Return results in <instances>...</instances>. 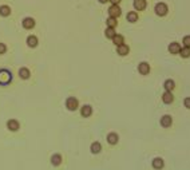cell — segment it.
Wrapping results in <instances>:
<instances>
[{"label": "cell", "mask_w": 190, "mask_h": 170, "mask_svg": "<svg viewBox=\"0 0 190 170\" xmlns=\"http://www.w3.org/2000/svg\"><path fill=\"white\" fill-rule=\"evenodd\" d=\"M12 82V72L6 70V68H2L0 70V84L2 86H6V84Z\"/></svg>", "instance_id": "1"}, {"label": "cell", "mask_w": 190, "mask_h": 170, "mask_svg": "<svg viewBox=\"0 0 190 170\" xmlns=\"http://www.w3.org/2000/svg\"><path fill=\"white\" fill-rule=\"evenodd\" d=\"M66 107L68 111H76L79 108V100L75 96H68L66 99Z\"/></svg>", "instance_id": "2"}, {"label": "cell", "mask_w": 190, "mask_h": 170, "mask_svg": "<svg viewBox=\"0 0 190 170\" xmlns=\"http://www.w3.org/2000/svg\"><path fill=\"white\" fill-rule=\"evenodd\" d=\"M154 12L158 16H166L167 12H169L167 4H165V3H157L155 7H154Z\"/></svg>", "instance_id": "3"}, {"label": "cell", "mask_w": 190, "mask_h": 170, "mask_svg": "<svg viewBox=\"0 0 190 170\" xmlns=\"http://www.w3.org/2000/svg\"><path fill=\"white\" fill-rule=\"evenodd\" d=\"M108 16L110 18H116L118 19L120 14H122V10H120V7H119V4H111V7L108 8Z\"/></svg>", "instance_id": "4"}, {"label": "cell", "mask_w": 190, "mask_h": 170, "mask_svg": "<svg viewBox=\"0 0 190 170\" xmlns=\"http://www.w3.org/2000/svg\"><path fill=\"white\" fill-rule=\"evenodd\" d=\"M35 19L34 18H24L22 20V26L24 30H32V28L35 27Z\"/></svg>", "instance_id": "5"}, {"label": "cell", "mask_w": 190, "mask_h": 170, "mask_svg": "<svg viewBox=\"0 0 190 170\" xmlns=\"http://www.w3.org/2000/svg\"><path fill=\"white\" fill-rule=\"evenodd\" d=\"M7 129L10 131H18L19 129H20V123H19V121L18 119H10V121H7Z\"/></svg>", "instance_id": "6"}, {"label": "cell", "mask_w": 190, "mask_h": 170, "mask_svg": "<svg viewBox=\"0 0 190 170\" xmlns=\"http://www.w3.org/2000/svg\"><path fill=\"white\" fill-rule=\"evenodd\" d=\"M138 72L141 75H147L150 72V64L147 62H141L138 64Z\"/></svg>", "instance_id": "7"}, {"label": "cell", "mask_w": 190, "mask_h": 170, "mask_svg": "<svg viewBox=\"0 0 190 170\" xmlns=\"http://www.w3.org/2000/svg\"><path fill=\"white\" fill-rule=\"evenodd\" d=\"M167 50H169V52H170V54H173V55H178L179 51H181V44H179L178 42H173V43L169 44Z\"/></svg>", "instance_id": "8"}, {"label": "cell", "mask_w": 190, "mask_h": 170, "mask_svg": "<svg viewBox=\"0 0 190 170\" xmlns=\"http://www.w3.org/2000/svg\"><path fill=\"white\" fill-rule=\"evenodd\" d=\"M80 115L83 117V118H88V117L92 115V107L90 104H84V106L80 107Z\"/></svg>", "instance_id": "9"}, {"label": "cell", "mask_w": 190, "mask_h": 170, "mask_svg": "<svg viewBox=\"0 0 190 170\" xmlns=\"http://www.w3.org/2000/svg\"><path fill=\"white\" fill-rule=\"evenodd\" d=\"M133 6H134L135 11H143V10H146V7H147V2L146 0H134Z\"/></svg>", "instance_id": "10"}, {"label": "cell", "mask_w": 190, "mask_h": 170, "mask_svg": "<svg viewBox=\"0 0 190 170\" xmlns=\"http://www.w3.org/2000/svg\"><path fill=\"white\" fill-rule=\"evenodd\" d=\"M173 100H174V95H173L171 91H165L162 94V102L165 104H170L173 103Z\"/></svg>", "instance_id": "11"}, {"label": "cell", "mask_w": 190, "mask_h": 170, "mask_svg": "<svg viewBox=\"0 0 190 170\" xmlns=\"http://www.w3.org/2000/svg\"><path fill=\"white\" fill-rule=\"evenodd\" d=\"M116 52H118V55H120V56H126V55H129V52H130V47L123 43L116 47Z\"/></svg>", "instance_id": "12"}, {"label": "cell", "mask_w": 190, "mask_h": 170, "mask_svg": "<svg viewBox=\"0 0 190 170\" xmlns=\"http://www.w3.org/2000/svg\"><path fill=\"white\" fill-rule=\"evenodd\" d=\"M159 123H161V126L162 127H170L171 126V123H173V118H171V115H163L162 118H161L159 121Z\"/></svg>", "instance_id": "13"}, {"label": "cell", "mask_w": 190, "mask_h": 170, "mask_svg": "<svg viewBox=\"0 0 190 170\" xmlns=\"http://www.w3.org/2000/svg\"><path fill=\"white\" fill-rule=\"evenodd\" d=\"M151 165H153V169L161 170V169H163V166H165V161L162 158H159V157H157V158L153 159Z\"/></svg>", "instance_id": "14"}, {"label": "cell", "mask_w": 190, "mask_h": 170, "mask_svg": "<svg viewBox=\"0 0 190 170\" xmlns=\"http://www.w3.org/2000/svg\"><path fill=\"white\" fill-rule=\"evenodd\" d=\"M106 139H107V142L110 145H116L119 142V135L116 134V133H108Z\"/></svg>", "instance_id": "15"}, {"label": "cell", "mask_w": 190, "mask_h": 170, "mask_svg": "<svg viewBox=\"0 0 190 170\" xmlns=\"http://www.w3.org/2000/svg\"><path fill=\"white\" fill-rule=\"evenodd\" d=\"M90 151L92 153V154H99L100 151H102V145H100L98 141H95V142L91 143L90 146Z\"/></svg>", "instance_id": "16"}, {"label": "cell", "mask_w": 190, "mask_h": 170, "mask_svg": "<svg viewBox=\"0 0 190 170\" xmlns=\"http://www.w3.org/2000/svg\"><path fill=\"white\" fill-rule=\"evenodd\" d=\"M38 43H39V40H38V38H36L35 35H30L27 38V46L28 47L35 48V47H38Z\"/></svg>", "instance_id": "17"}, {"label": "cell", "mask_w": 190, "mask_h": 170, "mask_svg": "<svg viewBox=\"0 0 190 170\" xmlns=\"http://www.w3.org/2000/svg\"><path fill=\"white\" fill-rule=\"evenodd\" d=\"M126 19H127L129 23H137V22H138V12H137V11H130V12H127Z\"/></svg>", "instance_id": "18"}, {"label": "cell", "mask_w": 190, "mask_h": 170, "mask_svg": "<svg viewBox=\"0 0 190 170\" xmlns=\"http://www.w3.org/2000/svg\"><path fill=\"white\" fill-rule=\"evenodd\" d=\"M62 161H63L62 155L58 154V153L51 155V165H52V166H59V165L62 164Z\"/></svg>", "instance_id": "19"}, {"label": "cell", "mask_w": 190, "mask_h": 170, "mask_svg": "<svg viewBox=\"0 0 190 170\" xmlns=\"http://www.w3.org/2000/svg\"><path fill=\"white\" fill-rule=\"evenodd\" d=\"M19 76H20V79H28L31 76V71L28 70L27 67H22V68H19Z\"/></svg>", "instance_id": "20"}, {"label": "cell", "mask_w": 190, "mask_h": 170, "mask_svg": "<svg viewBox=\"0 0 190 170\" xmlns=\"http://www.w3.org/2000/svg\"><path fill=\"white\" fill-rule=\"evenodd\" d=\"M163 87H165V91H173L175 87V82L173 79H166L163 82Z\"/></svg>", "instance_id": "21"}, {"label": "cell", "mask_w": 190, "mask_h": 170, "mask_svg": "<svg viewBox=\"0 0 190 170\" xmlns=\"http://www.w3.org/2000/svg\"><path fill=\"white\" fill-rule=\"evenodd\" d=\"M11 15V8L10 6H0V16L3 18H7V16Z\"/></svg>", "instance_id": "22"}, {"label": "cell", "mask_w": 190, "mask_h": 170, "mask_svg": "<svg viewBox=\"0 0 190 170\" xmlns=\"http://www.w3.org/2000/svg\"><path fill=\"white\" fill-rule=\"evenodd\" d=\"M116 35V32H115V28H110V27H107L106 30H104V36H106L107 39H111Z\"/></svg>", "instance_id": "23"}, {"label": "cell", "mask_w": 190, "mask_h": 170, "mask_svg": "<svg viewBox=\"0 0 190 170\" xmlns=\"http://www.w3.org/2000/svg\"><path fill=\"white\" fill-rule=\"evenodd\" d=\"M112 43H114L115 46L118 47V46H120V44H123V43H125V38H123L122 35H118V34H116V35L114 36V38H112Z\"/></svg>", "instance_id": "24"}, {"label": "cell", "mask_w": 190, "mask_h": 170, "mask_svg": "<svg viewBox=\"0 0 190 170\" xmlns=\"http://www.w3.org/2000/svg\"><path fill=\"white\" fill-rule=\"evenodd\" d=\"M106 26L110 27V28H115L118 26V22H116V18H110L108 16V19L106 20Z\"/></svg>", "instance_id": "25"}, {"label": "cell", "mask_w": 190, "mask_h": 170, "mask_svg": "<svg viewBox=\"0 0 190 170\" xmlns=\"http://www.w3.org/2000/svg\"><path fill=\"white\" fill-rule=\"evenodd\" d=\"M179 55L182 56V58H189L190 56V48L189 47H181V51H179Z\"/></svg>", "instance_id": "26"}, {"label": "cell", "mask_w": 190, "mask_h": 170, "mask_svg": "<svg viewBox=\"0 0 190 170\" xmlns=\"http://www.w3.org/2000/svg\"><path fill=\"white\" fill-rule=\"evenodd\" d=\"M182 43H184V47H189V48H190V35L184 36Z\"/></svg>", "instance_id": "27"}, {"label": "cell", "mask_w": 190, "mask_h": 170, "mask_svg": "<svg viewBox=\"0 0 190 170\" xmlns=\"http://www.w3.org/2000/svg\"><path fill=\"white\" fill-rule=\"evenodd\" d=\"M6 52H7V46L4 43H0V55L6 54Z\"/></svg>", "instance_id": "28"}, {"label": "cell", "mask_w": 190, "mask_h": 170, "mask_svg": "<svg viewBox=\"0 0 190 170\" xmlns=\"http://www.w3.org/2000/svg\"><path fill=\"white\" fill-rule=\"evenodd\" d=\"M184 106L190 110V96H188V98H185V99H184Z\"/></svg>", "instance_id": "29"}, {"label": "cell", "mask_w": 190, "mask_h": 170, "mask_svg": "<svg viewBox=\"0 0 190 170\" xmlns=\"http://www.w3.org/2000/svg\"><path fill=\"white\" fill-rule=\"evenodd\" d=\"M108 2H110L111 4H119L122 0H108Z\"/></svg>", "instance_id": "30"}, {"label": "cell", "mask_w": 190, "mask_h": 170, "mask_svg": "<svg viewBox=\"0 0 190 170\" xmlns=\"http://www.w3.org/2000/svg\"><path fill=\"white\" fill-rule=\"evenodd\" d=\"M107 2H108V0H99V3H100V4H106Z\"/></svg>", "instance_id": "31"}]
</instances>
